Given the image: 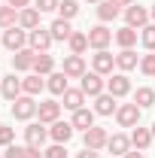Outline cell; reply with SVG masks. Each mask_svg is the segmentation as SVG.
<instances>
[{
  "label": "cell",
  "instance_id": "obj_1",
  "mask_svg": "<svg viewBox=\"0 0 155 158\" xmlns=\"http://www.w3.org/2000/svg\"><path fill=\"white\" fill-rule=\"evenodd\" d=\"M0 40H3V46H6L12 55H15V52H21V49H27V31H24V27H19V24H15V27H6Z\"/></svg>",
  "mask_w": 155,
  "mask_h": 158
},
{
  "label": "cell",
  "instance_id": "obj_2",
  "mask_svg": "<svg viewBox=\"0 0 155 158\" xmlns=\"http://www.w3.org/2000/svg\"><path fill=\"white\" fill-rule=\"evenodd\" d=\"M37 100L31 98V94H21V98L12 100V116L19 118V122H31V118L37 116Z\"/></svg>",
  "mask_w": 155,
  "mask_h": 158
},
{
  "label": "cell",
  "instance_id": "obj_3",
  "mask_svg": "<svg viewBox=\"0 0 155 158\" xmlns=\"http://www.w3.org/2000/svg\"><path fill=\"white\" fill-rule=\"evenodd\" d=\"M149 9L146 6H140V3H131V6H125V21H128V27H134V31H143L146 24H149Z\"/></svg>",
  "mask_w": 155,
  "mask_h": 158
},
{
  "label": "cell",
  "instance_id": "obj_4",
  "mask_svg": "<svg viewBox=\"0 0 155 158\" xmlns=\"http://www.w3.org/2000/svg\"><path fill=\"white\" fill-rule=\"evenodd\" d=\"M79 88L85 91V98H97V94H103V91H107V79L91 70V73H85V76H82Z\"/></svg>",
  "mask_w": 155,
  "mask_h": 158
},
{
  "label": "cell",
  "instance_id": "obj_5",
  "mask_svg": "<svg viewBox=\"0 0 155 158\" xmlns=\"http://www.w3.org/2000/svg\"><path fill=\"white\" fill-rule=\"evenodd\" d=\"M113 40H116V34H113V31H110L107 24H97V27H91V31H88V46H91L94 52L107 49V46H110Z\"/></svg>",
  "mask_w": 155,
  "mask_h": 158
},
{
  "label": "cell",
  "instance_id": "obj_6",
  "mask_svg": "<svg viewBox=\"0 0 155 158\" xmlns=\"http://www.w3.org/2000/svg\"><path fill=\"white\" fill-rule=\"evenodd\" d=\"M140 113H143V110H140L137 103H122L116 110V122L122 128H137V125H140Z\"/></svg>",
  "mask_w": 155,
  "mask_h": 158
},
{
  "label": "cell",
  "instance_id": "obj_7",
  "mask_svg": "<svg viewBox=\"0 0 155 158\" xmlns=\"http://www.w3.org/2000/svg\"><path fill=\"white\" fill-rule=\"evenodd\" d=\"M52 43H55V37H52V31H46V27L27 31V46H31L34 52H49Z\"/></svg>",
  "mask_w": 155,
  "mask_h": 158
},
{
  "label": "cell",
  "instance_id": "obj_8",
  "mask_svg": "<svg viewBox=\"0 0 155 158\" xmlns=\"http://www.w3.org/2000/svg\"><path fill=\"white\" fill-rule=\"evenodd\" d=\"M82 143H85V149H103L107 143H110V134H107V128H97V125H91L85 134H82Z\"/></svg>",
  "mask_w": 155,
  "mask_h": 158
},
{
  "label": "cell",
  "instance_id": "obj_9",
  "mask_svg": "<svg viewBox=\"0 0 155 158\" xmlns=\"http://www.w3.org/2000/svg\"><path fill=\"white\" fill-rule=\"evenodd\" d=\"M107 91H110L113 98H125V94L131 91V79H128V73H110V79H107Z\"/></svg>",
  "mask_w": 155,
  "mask_h": 158
},
{
  "label": "cell",
  "instance_id": "obj_10",
  "mask_svg": "<svg viewBox=\"0 0 155 158\" xmlns=\"http://www.w3.org/2000/svg\"><path fill=\"white\" fill-rule=\"evenodd\" d=\"M91 64H94V73L110 76V73H113V67H116V55H110L107 49H100V52H94V55H91Z\"/></svg>",
  "mask_w": 155,
  "mask_h": 158
},
{
  "label": "cell",
  "instance_id": "obj_11",
  "mask_svg": "<svg viewBox=\"0 0 155 158\" xmlns=\"http://www.w3.org/2000/svg\"><path fill=\"white\" fill-rule=\"evenodd\" d=\"M46 137H49V128L43 125V122H31L27 128H24V140H27V146H43L46 143Z\"/></svg>",
  "mask_w": 155,
  "mask_h": 158
},
{
  "label": "cell",
  "instance_id": "obj_12",
  "mask_svg": "<svg viewBox=\"0 0 155 158\" xmlns=\"http://www.w3.org/2000/svg\"><path fill=\"white\" fill-rule=\"evenodd\" d=\"M37 116H40V122H43V125L58 122V116H61V103H58V100H40Z\"/></svg>",
  "mask_w": 155,
  "mask_h": 158
},
{
  "label": "cell",
  "instance_id": "obj_13",
  "mask_svg": "<svg viewBox=\"0 0 155 158\" xmlns=\"http://www.w3.org/2000/svg\"><path fill=\"white\" fill-rule=\"evenodd\" d=\"M0 94L6 100H15V98H21L24 91H21V79L15 76V73H9L6 79H0Z\"/></svg>",
  "mask_w": 155,
  "mask_h": 158
},
{
  "label": "cell",
  "instance_id": "obj_14",
  "mask_svg": "<svg viewBox=\"0 0 155 158\" xmlns=\"http://www.w3.org/2000/svg\"><path fill=\"white\" fill-rule=\"evenodd\" d=\"M64 73H67V79H82L88 70H85V61H82V55H67L64 58Z\"/></svg>",
  "mask_w": 155,
  "mask_h": 158
},
{
  "label": "cell",
  "instance_id": "obj_15",
  "mask_svg": "<svg viewBox=\"0 0 155 158\" xmlns=\"http://www.w3.org/2000/svg\"><path fill=\"white\" fill-rule=\"evenodd\" d=\"M61 98H64L61 106H64V110H70V113H76V110L85 106V91H82V88H67Z\"/></svg>",
  "mask_w": 155,
  "mask_h": 158
},
{
  "label": "cell",
  "instance_id": "obj_16",
  "mask_svg": "<svg viewBox=\"0 0 155 158\" xmlns=\"http://www.w3.org/2000/svg\"><path fill=\"white\" fill-rule=\"evenodd\" d=\"M73 131H76V128H73L70 122H61V118L49 125V137L55 140V143H67V140L73 137Z\"/></svg>",
  "mask_w": 155,
  "mask_h": 158
},
{
  "label": "cell",
  "instance_id": "obj_17",
  "mask_svg": "<svg viewBox=\"0 0 155 158\" xmlns=\"http://www.w3.org/2000/svg\"><path fill=\"white\" fill-rule=\"evenodd\" d=\"M34 61H37V52L27 46V49H21V52L12 55V67H15L19 73H24V70H34Z\"/></svg>",
  "mask_w": 155,
  "mask_h": 158
},
{
  "label": "cell",
  "instance_id": "obj_18",
  "mask_svg": "<svg viewBox=\"0 0 155 158\" xmlns=\"http://www.w3.org/2000/svg\"><path fill=\"white\" fill-rule=\"evenodd\" d=\"M116 110H119V103H116V98H113L110 91H103V94L94 98V113L97 116H113Z\"/></svg>",
  "mask_w": 155,
  "mask_h": 158
},
{
  "label": "cell",
  "instance_id": "obj_19",
  "mask_svg": "<svg viewBox=\"0 0 155 158\" xmlns=\"http://www.w3.org/2000/svg\"><path fill=\"white\" fill-rule=\"evenodd\" d=\"M131 146L140 149V152H146V149L152 146V128H140V125H137L134 131H131Z\"/></svg>",
  "mask_w": 155,
  "mask_h": 158
},
{
  "label": "cell",
  "instance_id": "obj_20",
  "mask_svg": "<svg viewBox=\"0 0 155 158\" xmlns=\"http://www.w3.org/2000/svg\"><path fill=\"white\" fill-rule=\"evenodd\" d=\"M40 12L37 6H27V9H21L19 12V27H24V31H37L40 27Z\"/></svg>",
  "mask_w": 155,
  "mask_h": 158
},
{
  "label": "cell",
  "instance_id": "obj_21",
  "mask_svg": "<svg viewBox=\"0 0 155 158\" xmlns=\"http://www.w3.org/2000/svg\"><path fill=\"white\" fill-rule=\"evenodd\" d=\"M137 64H140V58H137L134 49H122V52L116 55V67H119V73H128V70H134Z\"/></svg>",
  "mask_w": 155,
  "mask_h": 158
},
{
  "label": "cell",
  "instance_id": "obj_22",
  "mask_svg": "<svg viewBox=\"0 0 155 158\" xmlns=\"http://www.w3.org/2000/svg\"><path fill=\"white\" fill-rule=\"evenodd\" d=\"M43 88H46V79L40 76V73H31V76L21 79V91H24V94H31V98H37Z\"/></svg>",
  "mask_w": 155,
  "mask_h": 158
},
{
  "label": "cell",
  "instance_id": "obj_23",
  "mask_svg": "<svg viewBox=\"0 0 155 158\" xmlns=\"http://www.w3.org/2000/svg\"><path fill=\"white\" fill-rule=\"evenodd\" d=\"M122 15V6H119L116 0H103V3H97V19L100 21H113Z\"/></svg>",
  "mask_w": 155,
  "mask_h": 158
},
{
  "label": "cell",
  "instance_id": "obj_24",
  "mask_svg": "<svg viewBox=\"0 0 155 158\" xmlns=\"http://www.w3.org/2000/svg\"><path fill=\"white\" fill-rule=\"evenodd\" d=\"M34 73H40V76H49V73H55V58H52L49 52H37V61H34Z\"/></svg>",
  "mask_w": 155,
  "mask_h": 158
},
{
  "label": "cell",
  "instance_id": "obj_25",
  "mask_svg": "<svg viewBox=\"0 0 155 158\" xmlns=\"http://www.w3.org/2000/svg\"><path fill=\"white\" fill-rule=\"evenodd\" d=\"M70 125H73V128H79V131L85 134V131H88V128L94 125V110H85V106H82V110H76Z\"/></svg>",
  "mask_w": 155,
  "mask_h": 158
},
{
  "label": "cell",
  "instance_id": "obj_26",
  "mask_svg": "<svg viewBox=\"0 0 155 158\" xmlns=\"http://www.w3.org/2000/svg\"><path fill=\"white\" fill-rule=\"evenodd\" d=\"M46 88H49L52 94H58V98H61V94L70 88V85H67V73H64V70H61V73H49V79H46Z\"/></svg>",
  "mask_w": 155,
  "mask_h": 158
},
{
  "label": "cell",
  "instance_id": "obj_27",
  "mask_svg": "<svg viewBox=\"0 0 155 158\" xmlns=\"http://www.w3.org/2000/svg\"><path fill=\"white\" fill-rule=\"evenodd\" d=\"M107 149H110L113 155H125V152H131V137H125V134H113L110 143H107Z\"/></svg>",
  "mask_w": 155,
  "mask_h": 158
},
{
  "label": "cell",
  "instance_id": "obj_28",
  "mask_svg": "<svg viewBox=\"0 0 155 158\" xmlns=\"http://www.w3.org/2000/svg\"><path fill=\"white\" fill-rule=\"evenodd\" d=\"M49 31H52V37L58 40V43H64V40L73 37V27H70V21H67V19H55Z\"/></svg>",
  "mask_w": 155,
  "mask_h": 158
},
{
  "label": "cell",
  "instance_id": "obj_29",
  "mask_svg": "<svg viewBox=\"0 0 155 158\" xmlns=\"http://www.w3.org/2000/svg\"><path fill=\"white\" fill-rule=\"evenodd\" d=\"M116 43L122 46V49H134L137 31H134V27H128V24H125V27H119V31H116Z\"/></svg>",
  "mask_w": 155,
  "mask_h": 158
},
{
  "label": "cell",
  "instance_id": "obj_30",
  "mask_svg": "<svg viewBox=\"0 0 155 158\" xmlns=\"http://www.w3.org/2000/svg\"><path fill=\"white\" fill-rule=\"evenodd\" d=\"M19 24V9L15 6H0V27H15Z\"/></svg>",
  "mask_w": 155,
  "mask_h": 158
},
{
  "label": "cell",
  "instance_id": "obj_31",
  "mask_svg": "<svg viewBox=\"0 0 155 158\" xmlns=\"http://www.w3.org/2000/svg\"><path fill=\"white\" fill-rule=\"evenodd\" d=\"M70 43V52L73 55H82L85 49H88V34H82V31H73V37L67 40Z\"/></svg>",
  "mask_w": 155,
  "mask_h": 158
},
{
  "label": "cell",
  "instance_id": "obj_32",
  "mask_svg": "<svg viewBox=\"0 0 155 158\" xmlns=\"http://www.w3.org/2000/svg\"><path fill=\"white\" fill-rule=\"evenodd\" d=\"M134 103L140 106V110H146V106H155V91H152V88H137Z\"/></svg>",
  "mask_w": 155,
  "mask_h": 158
},
{
  "label": "cell",
  "instance_id": "obj_33",
  "mask_svg": "<svg viewBox=\"0 0 155 158\" xmlns=\"http://www.w3.org/2000/svg\"><path fill=\"white\" fill-rule=\"evenodd\" d=\"M79 12V3L76 0H61V6H58V19H73V15H76Z\"/></svg>",
  "mask_w": 155,
  "mask_h": 158
},
{
  "label": "cell",
  "instance_id": "obj_34",
  "mask_svg": "<svg viewBox=\"0 0 155 158\" xmlns=\"http://www.w3.org/2000/svg\"><path fill=\"white\" fill-rule=\"evenodd\" d=\"M140 40H143V46H146L149 52H155V24H146V27L140 31Z\"/></svg>",
  "mask_w": 155,
  "mask_h": 158
},
{
  "label": "cell",
  "instance_id": "obj_35",
  "mask_svg": "<svg viewBox=\"0 0 155 158\" xmlns=\"http://www.w3.org/2000/svg\"><path fill=\"white\" fill-rule=\"evenodd\" d=\"M140 70H143L146 76H155V52H149V55L140 58Z\"/></svg>",
  "mask_w": 155,
  "mask_h": 158
},
{
  "label": "cell",
  "instance_id": "obj_36",
  "mask_svg": "<svg viewBox=\"0 0 155 158\" xmlns=\"http://www.w3.org/2000/svg\"><path fill=\"white\" fill-rule=\"evenodd\" d=\"M43 158H67V149H64V143H55V146H49Z\"/></svg>",
  "mask_w": 155,
  "mask_h": 158
},
{
  "label": "cell",
  "instance_id": "obj_37",
  "mask_svg": "<svg viewBox=\"0 0 155 158\" xmlns=\"http://www.w3.org/2000/svg\"><path fill=\"white\" fill-rule=\"evenodd\" d=\"M15 140V128H9V125H0V146H9Z\"/></svg>",
  "mask_w": 155,
  "mask_h": 158
},
{
  "label": "cell",
  "instance_id": "obj_38",
  "mask_svg": "<svg viewBox=\"0 0 155 158\" xmlns=\"http://www.w3.org/2000/svg\"><path fill=\"white\" fill-rule=\"evenodd\" d=\"M3 158H24V146L9 143V146H6V152H3Z\"/></svg>",
  "mask_w": 155,
  "mask_h": 158
},
{
  "label": "cell",
  "instance_id": "obj_39",
  "mask_svg": "<svg viewBox=\"0 0 155 158\" xmlns=\"http://www.w3.org/2000/svg\"><path fill=\"white\" fill-rule=\"evenodd\" d=\"M61 0H37V9L40 12H52V9H58Z\"/></svg>",
  "mask_w": 155,
  "mask_h": 158
},
{
  "label": "cell",
  "instance_id": "obj_40",
  "mask_svg": "<svg viewBox=\"0 0 155 158\" xmlns=\"http://www.w3.org/2000/svg\"><path fill=\"white\" fill-rule=\"evenodd\" d=\"M24 158H43V152L37 146H24Z\"/></svg>",
  "mask_w": 155,
  "mask_h": 158
},
{
  "label": "cell",
  "instance_id": "obj_41",
  "mask_svg": "<svg viewBox=\"0 0 155 158\" xmlns=\"http://www.w3.org/2000/svg\"><path fill=\"white\" fill-rule=\"evenodd\" d=\"M76 158H100V152H97V149H82Z\"/></svg>",
  "mask_w": 155,
  "mask_h": 158
},
{
  "label": "cell",
  "instance_id": "obj_42",
  "mask_svg": "<svg viewBox=\"0 0 155 158\" xmlns=\"http://www.w3.org/2000/svg\"><path fill=\"white\" fill-rule=\"evenodd\" d=\"M9 6H15V9H27V6H31V0H9Z\"/></svg>",
  "mask_w": 155,
  "mask_h": 158
},
{
  "label": "cell",
  "instance_id": "obj_43",
  "mask_svg": "<svg viewBox=\"0 0 155 158\" xmlns=\"http://www.w3.org/2000/svg\"><path fill=\"white\" fill-rule=\"evenodd\" d=\"M122 158H146V155H143V152L137 149V152H125V155H122Z\"/></svg>",
  "mask_w": 155,
  "mask_h": 158
},
{
  "label": "cell",
  "instance_id": "obj_44",
  "mask_svg": "<svg viewBox=\"0 0 155 158\" xmlns=\"http://www.w3.org/2000/svg\"><path fill=\"white\" fill-rule=\"evenodd\" d=\"M119 6H131V3H134V0H116Z\"/></svg>",
  "mask_w": 155,
  "mask_h": 158
},
{
  "label": "cell",
  "instance_id": "obj_45",
  "mask_svg": "<svg viewBox=\"0 0 155 158\" xmlns=\"http://www.w3.org/2000/svg\"><path fill=\"white\" fill-rule=\"evenodd\" d=\"M149 15H152V24H155V6H152V9H149Z\"/></svg>",
  "mask_w": 155,
  "mask_h": 158
},
{
  "label": "cell",
  "instance_id": "obj_46",
  "mask_svg": "<svg viewBox=\"0 0 155 158\" xmlns=\"http://www.w3.org/2000/svg\"><path fill=\"white\" fill-rule=\"evenodd\" d=\"M85 3H103V0H85Z\"/></svg>",
  "mask_w": 155,
  "mask_h": 158
},
{
  "label": "cell",
  "instance_id": "obj_47",
  "mask_svg": "<svg viewBox=\"0 0 155 158\" xmlns=\"http://www.w3.org/2000/svg\"><path fill=\"white\" fill-rule=\"evenodd\" d=\"M152 140H155V122H152Z\"/></svg>",
  "mask_w": 155,
  "mask_h": 158
},
{
  "label": "cell",
  "instance_id": "obj_48",
  "mask_svg": "<svg viewBox=\"0 0 155 158\" xmlns=\"http://www.w3.org/2000/svg\"><path fill=\"white\" fill-rule=\"evenodd\" d=\"M0 46H3V40H0Z\"/></svg>",
  "mask_w": 155,
  "mask_h": 158
},
{
  "label": "cell",
  "instance_id": "obj_49",
  "mask_svg": "<svg viewBox=\"0 0 155 158\" xmlns=\"http://www.w3.org/2000/svg\"><path fill=\"white\" fill-rule=\"evenodd\" d=\"M0 158H3V155H0Z\"/></svg>",
  "mask_w": 155,
  "mask_h": 158
}]
</instances>
